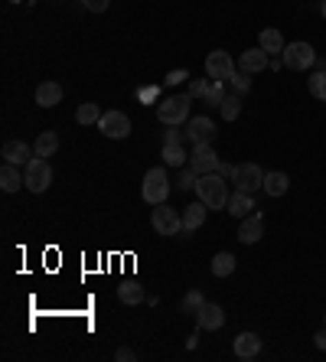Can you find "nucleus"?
Listing matches in <instances>:
<instances>
[{"instance_id": "obj_40", "label": "nucleus", "mask_w": 326, "mask_h": 362, "mask_svg": "<svg viewBox=\"0 0 326 362\" xmlns=\"http://www.w3.org/2000/svg\"><path fill=\"white\" fill-rule=\"evenodd\" d=\"M314 343H316V350H326V326L314 337Z\"/></svg>"}, {"instance_id": "obj_20", "label": "nucleus", "mask_w": 326, "mask_h": 362, "mask_svg": "<svg viewBox=\"0 0 326 362\" xmlns=\"http://www.w3.org/2000/svg\"><path fill=\"white\" fill-rule=\"evenodd\" d=\"M264 193L271 196V200H281L284 193L290 189V176L284 170H271V173H264Z\"/></svg>"}, {"instance_id": "obj_3", "label": "nucleus", "mask_w": 326, "mask_h": 362, "mask_svg": "<svg viewBox=\"0 0 326 362\" xmlns=\"http://www.w3.org/2000/svg\"><path fill=\"white\" fill-rule=\"evenodd\" d=\"M140 196H144V202H151V206H160V202H166V196H170V176H166V170H163V167H151V170L144 173Z\"/></svg>"}, {"instance_id": "obj_19", "label": "nucleus", "mask_w": 326, "mask_h": 362, "mask_svg": "<svg viewBox=\"0 0 326 362\" xmlns=\"http://www.w3.org/2000/svg\"><path fill=\"white\" fill-rule=\"evenodd\" d=\"M206 209H209V206H206V202H193V206H186V209H183V238L186 235H193V232H196V228H202V222H206Z\"/></svg>"}, {"instance_id": "obj_11", "label": "nucleus", "mask_w": 326, "mask_h": 362, "mask_svg": "<svg viewBox=\"0 0 326 362\" xmlns=\"http://www.w3.org/2000/svg\"><path fill=\"white\" fill-rule=\"evenodd\" d=\"M186 140H193V144H213L215 140L213 118H189L186 121Z\"/></svg>"}, {"instance_id": "obj_15", "label": "nucleus", "mask_w": 326, "mask_h": 362, "mask_svg": "<svg viewBox=\"0 0 326 362\" xmlns=\"http://www.w3.org/2000/svg\"><path fill=\"white\" fill-rule=\"evenodd\" d=\"M0 157H3L7 163L26 167V163L36 157V150H30V144H23V140H7V144H3V150H0Z\"/></svg>"}, {"instance_id": "obj_28", "label": "nucleus", "mask_w": 326, "mask_h": 362, "mask_svg": "<svg viewBox=\"0 0 326 362\" xmlns=\"http://www.w3.org/2000/svg\"><path fill=\"white\" fill-rule=\"evenodd\" d=\"M307 88H310V95L320 101H326V72L320 69V72H314L310 78H307Z\"/></svg>"}, {"instance_id": "obj_12", "label": "nucleus", "mask_w": 326, "mask_h": 362, "mask_svg": "<svg viewBox=\"0 0 326 362\" xmlns=\"http://www.w3.org/2000/svg\"><path fill=\"white\" fill-rule=\"evenodd\" d=\"M264 235V215L261 213H251L241 219L239 225V242L241 245H254V242H261Z\"/></svg>"}, {"instance_id": "obj_6", "label": "nucleus", "mask_w": 326, "mask_h": 362, "mask_svg": "<svg viewBox=\"0 0 326 362\" xmlns=\"http://www.w3.org/2000/svg\"><path fill=\"white\" fill-rule=\"evenodd\" d=\"M151 225L157 235H183V213H176L166 202H160L151 213Z\"/></svg>"}, {"instance_id": "obj_18", "label": "nucleus", "mask_w": 326, "mask_h": 362, "mask_svg": "<svg viewBox=\"0 0 326 362\" xmlns=\"http://www.w3.org/2000/svg\"><path fill=\"white\" fill-rule=\"evenodd\" d=\"M232 350H235L239 359H254V356L261 352V337H258V333H239L235 343H232Z\"/></svg>"}, {"instance_id": "obj_2", "label": "nucleus", "mask_w": 326, "mask_h": 362, "mask_svg": "<svg viewBox=\"0 0 326 362\" xmlns=\"http://www.w3.org/2000/svg\"><path fill=\"white\" fill-rule=\"evenodd\" d=\"M189 108H193V95H170L157 105V121L160 125H186L189 121Z\"/></svg>"}, {"instance_id": "obj_38", "label": "nucleus", "mask_w": 326, "mask_h": 362, "mask_svg": "<svg viewBox=\"0 0 326 362\" xmlns=\"http://www.w3.org/2000/svg\"><path fill=\"white\" fill-rule=\"evenodd\" d=\"M114 359H121V362H131V359H138V352L131 350V346H121V350L114 352Z\"/></svg>"}, {"instance_id": "obj_32", "label": "nucleus", "mask_w": 326, "mask_h": 362, "mask_svg": "<svg viewBox=\"0 0 326 362\" xmlns=\"http://www.w3.org/2000/svg\"><path fill=\"white\" fill-rule=\"evenodd\" d=\"M202 304H206V300H202V290H189L186 297H183V313H193V317H196V313L202 310Z\"/></svg>"}, {"instance_id": "obj_23", "label": "nucleus", "mask_w": 326, "mask_h": 362, "mask_svg": "<svg viewBox=\"0 0 326 362\" xmlns=\"http://www.w3.org/2000/svg\"><path fill=\"white\" fill-rule=\"evenodd\" d=\"M33 150H36V157H52L59 150V134L56 131H43L36 138V144H33Z\"/></svg>"}, {"instance_id": "obj_21", "label": "nucleus", "mask_w": 326, "mask_h": 362, "mask_svg": "<svg viewBox=\"0 0 326 362\" xmlns=\"http://www.w3.org/2000/svg\"><path fill=\"white\" fill-rule=\"evenodd\" d=\"M258 46H261L268 56H281L284 52V36H281V30H274V26H268V30H261V36H258Z\"/></svg>"}, {"instance_id": "obj_9", "label": "nucleus", "mask_w": 326, "mask_h": 362, "mask_svg": "<svg viewBox=\"0 0 326 362\" xmlns=\"http://www.w3.org/2000/svg\"><path fill=\"white\" fill-rule=\"evenodd\" d=\"M232 72H235V59H232L226 50H213L206 56V75H209L213 82H228Z\"/></svg>"}, {"instance_id": "obj_35", "label": "nucleus", "mask_w": 326, "mask_h": 362, "mask_svg": "<svg viewBox=\"0 0 326 362\" xmlns=\"http://www.w3.org/2000/svg\"><path fill=\"white\" fill-rule=\"evenodd\" d=\"M166 131H163V144H183V138H186V131H180V125H163Z\"/></svg>"}, {"instance_id": "obj_41", "label": "nucleus", "mask_w": 326, "mask_h": 362, "mask_svg": "<svg viewBox=\"0 0 326 362\" xmlns=\"http://www.w3.org/2000/svg\"><path fill=\"white\" fill-rule=\"evenodd\" d=\"M320 10H323V17H326V0H323V7H320Z\"/></svg>"}, {"instance_id": "obj_39", "label": "nucleus", "mask_w": 326, "mask_h": 362, "mask_svg": "<svg viewBox=\"0 0 326 362\" xmlns=\"http://www.w3.org/2000/svg\"><path fill=\"white\" fill-rule=\"evenodd\" d=\"M215 173H219V176H226V180H232V173H235V167H232V163H226V160H219V167H215Z\"/></svg>"}, {"instance_id": "obj_16", "label": "nucleus", "mask_w": 326, "mask_h": 362, "mask_svg": "<svg viewBox=\"0 0 326 362\" xmlns=\"http://www.w3.org/2000/svg\"><path fill=\"white\" fill-rule=\"evenodd\" d=\"M59 101H63V85H59V82H52V78L39 82L36 85V105L39 108H56Z\"/></svg>"}, {"instance_id": "obj_36", "label": "nucleus", "mask_w": 326, "mask_h": 362, "mask_svg": "<svg viewBox=\"0 0 326 362\" xmlns=\"http://www.w3.org/2000/svg\"><path fill=\"white\" fill-rule=\"evenodd\" d=\"M163 82H166V85H183V82H189V72L186 69H173V72H166V78H163Z\"/></svg>"}, {"instance_id": "obj_24", "label": "nucleus", "mask_w": 326, "mask_h": 362, "mask_svg": "<svg viewBox=\"0 0 326 362\" xmlns=\"http://www.w3.org/2000/svg\"><path fill=\"white\" fill-rule=\"evenodd\" d=\"M118 297H121V304H131V307H138V304H144V288H140L138 281H124L121 288H118Z\"/></svg>"}, {"instance_id": "obj_27", "label": "nucleus", "mask_w": 326, "mask_h": 362, "mask_svg": "<svg viewBox=\"0 0 326 362\" xmlns=\"http://www.w3.org/2000/svg\"><path fill=\"white\" fill-rule=\"evenodd\" d=\"M101 114H105V111H101V108L95 105V101H85V105H78L76 121H78L82 127H88V125H98V121H101Z\"/></svg>"}, {"instance_id": "obj_25", "label": "nucleus", "mask_w": 326, "mask_h": 362, "mask_svg": "<svg viewBox=\"0 0 326 362\" xmlns=\"http://www.w3.org/2000/svg\"><path fill=\"white\" fill-rule=\"evenodd\" d=\"M160 157H163V163H166V167H183V163L189 160V153L183 150V144H163Z\"/></svg>"}, {"instance_id": "obj_30", "label": "nucleus", "mask_w": 326, "mask_h": 362, "mask_svg": "<svg viewBox=\"0 0 326 362\" xmlns=\"http://www.w3.org/2000/svg\"><path fill=\"white\" fill-rule=\"evenodd\" d=\"M219 111H222L226 121H235V118L241 114V95H228V98L222 101V108H219Z\"/></svg>"}, {"instance_id": "obj_29", "label": "nucleus", "mask_w": 326, "mask_h": 362, "mask_svg": "<svg viewBox=\"0 0 326 362\" xmlns=\"http://www.w3.org/2000/svg\"><path fill=\"white\" fill-rule=\"evenodd\" d=\"M228 95H226V82H213L209 85V92H206V105H213V108H222V101H226Z\"/></svg>"}, {"instance_id": "obj_33", "label": "nucleus", "mask_w": 326, "mask_h": 362, "mask_svg": "<svg viewBox=\"0 0 326 362\" xmlns=\"http://www.w3.org/2000/svg\"><path fill=\"white\" fill-rule=\"evenodd\" d=\"M196 183H199V173L193 167H183V173L176 176V189H196Z\"/></svg>"}, {"instance_id": "obj_42", "label": "nucleus", "mask_w": 326, "mask_h": 362, "mask_svg": "<svg viewBox=\"0 0 326 362\" xmlns=\"http://www.w3.org/2000/svg\"><path fill=\"white\" fill-rule=\"evenodd\" d=\"M10 3H20V0H10Z\"/></svg>"}, {"instance_id": "obj_7", "label": "nucleus", "mask_w": 326, "mask_h": 362, "mask_svg": "<svg viewBox=\"0 0 326 362\" xmlns=\"http://www.w3.org/2000/svg\"><path fill=\"white\" fill-rule=\"evenodd\" d=\"M232 183H235V189H241V193H258V189L264 187V170L258 167V163H235V173H232Z\"/></svg>"}, {"instance_id": "obj_17", "label": "nucleus", "mask_w": 326, "mask_h": 362, "mask_svg": "<svg viewBox=\"0 0 326 362\" xmlns=\"http://www.w3.org/2000/svg\"><path fill=\"white\" fill-rule=\"evenodd\" d=\"M228 215H235V219H245V215H251L258 206H254V196L251 193H241V189H235L232 196H228Z\"/></svg>"}, {"instance_id": "obj_37", "label": "nucleus", "mask_w": 326, "mask_h": 362, "mask_svg": "<svg viewBox=\"0 0 326 362\" xmlns=\"http://www.w3.org/2000/svg\"><path fill=\"white\" fill-rule=\"evenodd\" d=\"M82 7H85L88 13H105L111 7V0H82Z\"/></svg>"}, {"instance_id": "obj_10", "label": "nucleus", "mask_w": 326, "mask_h": 362, "mask_svg": "<svg viewBox=\"0 0 326 362\" xmlns=\"http://www.w3.org/2000/svg\"><path fill=\"white\" fill-rule=\"evenodd\" d=\"M189 167L196 170V173H215V167H219V153H215L213 144H193V153H189Z\"/></svg>"}, {"instance_id": "obj_5", "label": "nucleus", "mask_w": 326, "mask_h": 362, "mask_svg": "<svg viewBox=\"0 0 326 362\" xmlns=\"http://www.w3.org/2000/svg\"><path fill=\"white\" fill-rule=\"evenodd\" d=\"M23 180L30 193H46L52 183V167L46 157H33V160L23 167Z\"/></svg>"}, {"instance_id": "obj_22", "label": "nucleus", "mask_w": 326, "mask_h": 362, "mask_svg": "<svg viewBox=\"0 0 326 362\" xmlns=\"http://www.w3.org/2000/svg\"><path fill=\"white\" fill-rule=\"evenodd\" d=\"M20 187H26V180L20 176L17 163H7V160H3V170H0V189H3V193H17Z\"/></svg>"}, {"instance_id": "obj_34", "label": "nucleus", "mask_w": 326, "mask_h": 362, "mask_svg": "<svg viewBox=\"0 0 326 362\" xmlns=\"http://www.w3.org/2000/svg\"><path fill=\"white\" fill-rule=\"evenodd\" d=\"M209 85H213V78H189V95L193 98H206Z\"/></svg>"}, {"instance_id": "obj_31", "label": "nucleus", "mask_w": 326, "mask_h": 362, "mask_svg": "<svg viewBox=\"0 0 326 362\" xmlns=\"http://www.w3.org/2000/svg\"><path fill=\"white\" fill-rule=\"evenodd\" d=\"M228 85L235 88V95H245V92H251V75L248 72H232L228 75Z\"/></svg>"}, {"instance_id": "obj_8", "label": "nucleus", "mask_w": 326, "mask_h": 362, "mask_svg": "<svg viewBox=\"0 0 326 362\" xmlns=\"http://www.w3.org/2000/svg\"><path fill=\"white\" fill-rule=\"evenodd\" d=\"M98 131L111 140H124L131 134V118L124 111H105L98 121Z\"/></svg>"}, {"instance_id": "obj_4", "label": "nucleus", "mask_w": 326, "mask_h": 362, "mask_svg": "<svg viewBox=\"0 0 326 362\" xmlns=\"http://www.w3.org/2000/svg\"><path fill=\"white\" fill-rule=\"evenodd\" d=\"M281 59H284V69H290V72H307V69L316 65V50L310 43L297 39V43H287V46H284Z\"/></svg>"}, {"instance_id": "obj_26", "label": "nucleus", "mask_w": 326, "mask_h": 362, "mask_svg": "<svg viewBox=\"0 0 326 362\" xmlns=\"http://www.w3.org/2000/svg\"><path fill=\"white\" fill-rule=\"evenodd\" d=\"M235 255H232V251H219V255H215L213 258V275L215 277H228L232 275V271H235Z\"/></svg>"}, {"instance_id": "obj_1", "label": "nucleus", "mask_w": 326, "mask_h": 362, "mask_svg": "<svg viewBox=\"0 0 326 362\" xmlns=\"http://www.w3.org/2000/svg\"><path fill=\"white\" fill-rule=\"evenodd\" d=\"M196 193L199 200L209 206V209H226L228 206V180L219 173H202L199 183H196Z\"/></svg>"}, {"instance_id": "obj_13", "label": "nucleus", "mask_w": 326, "mask_h": 362, "mask_svg": "<svg viewBox=\"0 0 326 362\" xmlns=\"http://www.w3.org/2000/svg\"><path fill=\"white\" fill-rule=\"evenodd\" d=\"M196 323H199V330H209V333H213V330H222V326H226V310H222L219 304H209V300H206L202 310L196 313Z\"/></svg>"}, {"instance_id": "obj_14", "label": "nucleus", "mask_w": 326, "mask_h": 362, "mask_svg": "<svg viewBox=\"0 0 326 362\" xmlns=\"http://www.w3.org/2000/svg\"><path fill=\"white\" fill-rule=\"evenodd\" d=\"M268 65H271V56H268L261 46H258V50H245L239 56V69H241V72H248V75L264 72Z\"/></svg>"}]
</instances>
